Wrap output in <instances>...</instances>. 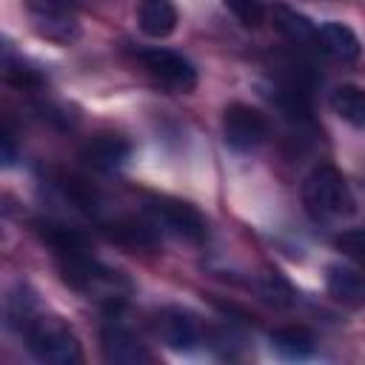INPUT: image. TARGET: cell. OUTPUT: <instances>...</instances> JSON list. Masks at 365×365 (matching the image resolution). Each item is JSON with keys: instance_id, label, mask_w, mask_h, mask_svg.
<instances>
[{"instance_id": "obj_2", "label": "cell", "mask_w": 365, "mask_h": 365, "mask_svg": "<svg viewBox=\"0 0 365 365\" xmlns=\"http://www.w3.org/2000/svg\"><path fill=\"white\" fill-rule=\"evenodd\" d=\"M20 334L26 336L29 351L40 362H48V365H74V362L83 359V351H80V342H77L74 331L60 317L37 314Z\"/></svg>"}, {"instance_id": "obj_5", "label": "cell", "mask_w": 365, "mask_h": 365, "mask_svg": "<svg viewBox=\"0 0 365 365\" xmlns=\"http://www.w3.org/2000/svg\"><path fill=\"white\" fill-rule=\"evenodd\" d=\"M222 140L231 151H254L268 140V117L248 103H231L222 111Z\"/></svg>"}, {"instance_id": "obj_21", "label": "cell", "mask_w": 365, "mask_h": 365, "mask_svg": "<svg viewBox=\"0 0 365 365\" xmlns=\"http://www.w3.org/2000/svg\"><path fill=\"white\" fill-rule=\"evenodd\" d=\"M222 6L245 26V29H259L265 23V0H222Z\"/></svg>"}, {"instance_id": "obj_4", "label": "cell", "mask_w": 365, "mask_h": 365, "mask_svg": "<svg viewBox=\"0 0 365 365\" xmlns=\"http://www.w3.org/2000/svg\"><path fill=\"white\" fill-rule=\"evenodd\" d=\"M26 14L31 29L57 46H71L80 37V17L68 0H29Z\"/></svg>"}, {"instance_id": "obj_7", "label": "cell", "mask_w": 365, "mask_h": 365, "mask_svg": "<svg viewBox=\"0 0 365 365\" xmlns=\"http://www.w3.org/2000/svg\"><path fill=\"white\" fill-rule=\"evenodd\" d=\"M100 348H103L106 362H114V365H143V362H151V354H148L145 342L128 325H123L117 317L103 322V328H100Z\"/></svg>"}, {"instance_id": "obj_6", "label": "cell", "mask_w": 365, "mask_h": 365, "mask_svg": "<svg viewBox=\"0 0 365 365\" xmlns=\"http://www.w3.org/2000/svg\"><path fill=\"white\" fill-rule=\"evenodd\" d=\"M137 57H140L143 68H145L154 80H160L163 86H168V88H174V91H182V94L197 88V68H194V63L185 60L182 54L157 46V48L140 51Z\"/></svg>"}, {"instance_id": "obj_19", "label": "cell", "mask_w": 365, "mask_h": 365, "mask_svg": "<svg viewBox=\"0 0 365 365\" xmlns=\"http://www.w3.org/2000/svg\"><path fill=\"white\" fill-rule=\"evenodd\" d=\"M257 291L265 302H271L274 308H288L294 302V291L291 285L277 274V271H265L259 279H257Z\"/></svg>"}, {"instance_id": "obj_1", "label": "cell", "mask_w": 365, "mask_h": 365, "mask_svg": "<svg viewBox=\"0 0 365 365\" xmlns=\"http://www.w3.org/2000/svg\"><path fill=\"white\" fill-rule=\"evenodd\" d=\"M302 202L317 222H336L354 214V194L342 171L331 163L317 165L302 182Z\"/></svg>"}, {"instance_id": "obj_14", "label": "cell", "mask_w": 365, "mask_h": 365, "mask_svg": "<svg viewBox=\"0 0 365 365\" xmlns=\"http://www.w3.org/2000/svg\"><path fill=\"white\" fill-rule=\"evenodd\" d=\"M137 23L145 37L163 40L177 29V6L171 0H143L137 9Z\"/></svg>"}, {"instance_id": "obj_9", "label": "cell", "mask_w": 365, "mask_h": 365, "mask_svg": "<svg viewBox=\"0 0 365 365\" xmlns=\"http://www.w3.org/2000/svg\"><path fill=\"white\" fill-rule=\"evenodd\" d=\"M80 157H83V163L88 168L108 174V171L120 168L131 157V143L125 137H120V134H97L83 145Z\"/></svg>"}, {"instance_id": "obj_12", "label": "cell", "mask_w": 365, "mask_h": 365, "mask_svg": "<svg viewBox=\"0 0 365 365\" xmlns=\"http://www.w3.org/2000/svg\"><path fill=\"white\" fill-rule=\"evenodd\" d=\"M271 23L274 29L294 46H317V26L297 9L285 3H274L271 9Z\"/></svg>"}, {"instance_id": "obj_15", "label": "cell", "mask_w": 365, "mask_h": 365, "mask_svg": "<svg viewBox=\"0 0 365 365\" xmlns=\"http://www.w3.org/2000/svg\"><path fill=\"white\" fill-rule=\"evenodd\" d=\"M331 108L339 120H345L348 125L365 131V88L359 86H351V83H342L331 91Z\"/></svg>"}, {"instance_id": "obj_23", "label": "cell", "mask_w": 365, "mask_h": 365, "mask_svg": "<svg viewBox=\"0 0 365 365\" xmlns=\"http://www.w3.org/2000/svg\"><path fill=\"white\" fill-rule=\"evenodd\" d=\"M3 163H6V165L14 163V137H11L9 128L3 131Z\"/></svg>"}, {"instance_id": "obj_3", "label": "cell", "mask_w": 365, "mask_h": 365, "mask_svg": "<svg viewBox=\"0 0 365 365\" xmlns=\"http://www.w3.org/2000/svg\"><path fill=\"white\" fill-rule=\"evenodd\" d=\"M145 205H148L154 222L163 231H168L171 237L185 240L191 245H202L205 242V237H208L205 217L191 202L177 200V197H168V194H151Z\"/></svg>"}, {"instance_id": "obj_8", "label": "cell", "mask_w": 365, "mask_h": 365, "mask_svg": "<svg viewBox=\"0 0 365 365\" xmlns=\"http://www.w3.org/2000/svg\"><path fill=\"white\" fill-rule=\"evenodd\" d=\"M154 325H157L160 339L168 348H174V351H191V348H197V342L202 336L200 322L185 308H163L157 314V322Z\"/></svg>"}, {"instance_id": "obj_17", "label": "cell", "mask_w": 365, "mask_h": 365, "mask_svg": "<svg viewBox=\"0 0 365 365\" xmlns=\"http://www.w3.org/2000/svg\"><path fill=\"white\" fill-rule=\"evenodd\" d=\"M271 348L277 354H282L285 359H305L314 354L317 342H314V334L302 325H285V328H277L271 331Z\"/></svg>"}, {"instance_id": "obj_11", "label": "cell", "mask_w": 365, "mask_h": 365, "mask_svg": "<svg viewBox=\"0 0 365 365\" xmlns=\"http://www.w3.org/2000/svg\"><path fill=\"white\" fill-rule=\"evenodd\" d=\"M317 48L342 63H354L362 54V43H359L356 31L339 20H328L322 26H317Z\"/></svg>"}, {"instance_id": "obj_20", "label": "cell", "mask_w": 365, "mask_h": 365, "mask_svg": "<svg viewBox=\"0 0 365 365\" xmlns=\"http://www.w3.org/2000/svg\"><path fill=\"white\" fill-rule=\"evenodd\" d=\"M3 77H6V83L17 86V88H40L43 86V77L34 68H29L23 60L11 57V51H6V57H3Z\"/></svg>"}, {"instance_id": "obj_13", "label": "cell", "mask_w": 365, "mask_h": 365, "mask_svg": "<svg viewBox=\"0 0 365 365\" xmlns=\"http://www.w3.org/2000/svg\"><path fill=\"white\" fill-rule=\"evenodd\" d=\"M37 234L40 240L57 254V257H71V254H86L88 251V240L83 231L57 222V220H40L37 222Z\"/></svg>"}, {"instance_id": "obj_10", "label": "cell", "mask_w": 365, "mask_h": 365, "mask_svg": "<svg viewBox=\"0 0 365 365\" xmlns=\"http://www.w3.org/2000/svg\"><path fill=\"white\" fill-rule=\"evenodd\" d=\"M325 291L334 302L345 308H362L365 305V274H359L351 265H328L325 271Z\"/></svg>"}, {"instance_id": "obj_18", "label": "cell", "mask_w": 365, "mask_h": 365, "mask_svg": "<svg viewBox=\"0 0 365 365\" xmlns=\"http://www.w3.org/2000/svg\"><path fill=\"white\" fill-rule=\"evenodd\" d=\"M34 317H37V302H34L31 291L20 285V288H17V291H11V294H9V299H6V319H9V325H11V328L23 331Z\"/></svg>"}, {"instance_id": "obj_22", "label": "cell", "mask_w": 365, "mask_h": 365, "mask_svg": "<svg viewBox=\"0 0 365 365\" xmlns=\"http://www.w3.org/2000/svg\"><path fill=\"white\" fill-rule=\"evenodd\" d=\"M336 248L345 257H351L356 262H365V228H348V231H342L336 237Z\"/></svg>"}, {"instance_id": "obj_16", "label": "cell", "mask_w": 365, "mask_h": 365, "mask_svg": "<svg viewBox=\"0 0 365 365\" xmlns=\"http://www.w3.org/2000/svg\"><path fill=\"white\" fill-rule=\"evenodd\" d=\"M103 231H106L108 240H114V242H120V245H125V248L151 251V248L157 245V234H154V228L145 225V222H140V220H131V217H125V220H114V222H108Z\"/></svg>"}]
</instances>
